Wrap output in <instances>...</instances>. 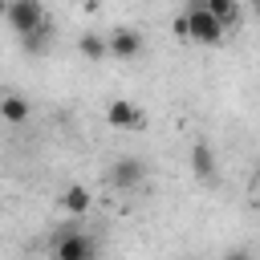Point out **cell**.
<instances>
[{
    "instance_id": "cell-14",
    "label": "cell",
    "mask_w": 260,
    "mask_h": 260,
    "mask_svg": "<svg viewBox=\"0 0 260 260\" xmlns=\"http://www.w3.org/2000/svg\"><path fill=\"white\" fill-rule=\"evenodd\" d=\"M256 16H260V0H256Z\"/></svg>"
},
{
    "instance_id": "cell-7",
    "label": "cell",
    "mask_w": 260,
    "mask_h": 260,
    "mask_svg": "<svg viewBox=\"0 0 260 260\" xmlns=\"http://www.w3.org/2000/svg\"><path fill=\"white\" fill-rule=\"evenodd\" d=\"M0 118L8 126H24L32 118V102L24 93H0Z\"/></svg>"
},
{
    "instance_id": "cell-13",
    "label": "cell",
    "mask_w": 260,
    "mask_h": 260,
    "mask_svg": "<svg viewBox=\"0 0 260 260\" xmlns=\"http://www.w3.org/2000/svg\"><path fill=\"white\" fill-rule=\"evenodd\" d=\"M4 16H8V0H0V20H4Z\"/></svg>"
},
{
    "instance_id": "cell-8",
    "label": "cell",
    "mask_w": 260,
    "mask_h": 260,
    "mask_svg": "<svg viewBox=\"0 0 260 260\" xmlns=\"http://www.w3.org/2000/svg\"><path fill=\"white\" fill-rule=\"evenodd\" d=\"M187 162H191V175H195L199 183H211V179H215V154H211L207 142H195L191 154H187Z\"/></svg>"
},
{
    "instance_id": "cell-10",
    "label": "cell",
    "mask_w": 260,
    "mask_h": 260,
    "mask_svg": "<svg viewBox=\"0 0 260 260\" xmlns=\"http://www.w3.org/2000/svg\"><path fill=\"white\" fill-rule=\"evenodd\" d=\"M89 203H93V195H89V187H81V183H69V187L61 191V207H65V215H85Z\"/></svg>"
},
{
    "instance_id": "cell-11",
    "label": "cell",
    "mask_w": 260,
    "mask_h": 260,
    "mask_svg": "<svg viewBox=\"0 0 260 260\" xmlns=\"http://www.w3.org/2000/svg\"><path fill=\"white\" fill-rule=\"evenodd\" d=\"M49 41H53V24H49V20H45V24H37V28H28V32H20V49H24V53H32V57L49 53Z\"/></svg>"
},
{
    "instance_id": "cell-3",
    "label": "cell",
    "mask_w": 260,
    "mask_h": 260,
    "mask_svg": "<svg viewBox=\"0 0 260 260\" xmlns=\"http://www.w3.org/2000/svg\"><path fill=\"white\" fill-rule=\"evenodd\" d=\"M106 37H110V57H114V61H126V65L138 61L142 49H146V41H142L138 28H110Z\"/></svg>"
},
{
    "instance_id": "cell-2",
    "label": "cell",
    "mask_w": 260,
    "mask_h": 260,
    "mask_svg": "<svg viewBox=\"0 0 260 260\" xmlns=\"http://www.w3.org/2000/svg\"><path fill=\"white\" fill-rule=\"evenodd\" d=\"M8 28L20 37V32H28V28H37V24H45L49 16H45V4L41 0H8Z\"/></svg>"
},
{
    "instance_id": "cell-6",
    "label": "cell",
    "mask_w": 260,
    "mask_h": 260,
    "mask_svg": "<svg viewBox=\"0 0 260 260\" xmlns=\"http://www.w3.org/2000/svg\"><path fill=\"white\" fill-rule=\"evenodd\" d=\"M106 122H110L114 130H138V126H142V110H138L130 98H114V102L106 106Z\"/></svg>"
},
{
    "instance_id": "cell-5",
    "label": "cell",
    "mask_w": 260,
    "mask_h": 260,
    "mask_svg": "<svg viewBox=\"0 0 260 260\" xmlns=\"http://www.w3.org/2000/svg\"><path fill=\"white\" fill-rule=\"evenodd\" d=\"M53 252H57L61 260H89V256L98 252V244H93L89 236H81L77 228H65V232L57 236V244H53Z\"/></svg>"
},
{
    "instance_id": "cell-4",
    "label": "cell",
    "mask_w": 260,
    "mask_h": 260,
    "mask_svg": "<svg viewBox=\"0 0 260 260\" xmlns=\"http://www.w3.org/2000/svg\"><path fill=\"white\" fill-rule=\"evenodd\" d=\"M142 179H146V162H142V158H134V154L114 158V167H110V183H114L118 191H134V187H142Z\"/></svg>"
},
{
    "instance_id": "cell-1",
    "label": "cell",
    "mask_w": 260,
    "mask_h": 260,
    "mask_svg": "<svg viewBox=\"0 0 260 260\" xmlns=\"http://www.w3.org/2000/svg\"><path fill=\"white\" fill-rule=\"evenodd\" d=\"M223 37H228V24H223V20H219V16H215L207 4L187 8V41L215 49V45H223Z\"/></svg>"
},
{
    "instance_id": "cell-15",
    "label": "cell",
    "mask_w": 260,
    "mask_h": 260,
    "mask_svg": "<svg viewBox=\"0 0 260 260\" xmlns=\"http://www.w3.org/2000/svg\"><path fill=\"white\" fill-rule=\"evenodd\" d=\"M256 183H260V167H256Z\"/></svg>"
},
{
    "instance_id": "cell-9",
    "label": "cell",
    "mask_w": 260,
    "mask_h": 260,
    "mask_svg": "<svg viewBox=\"0 0 260 260\" xmlns=\"http://www.w3.org/2000/svg\"><path fill=\"white\" fill-rule=\"evenodd\" d=\"M77 53H81L89 65H102V61L110 57V37H102V32H81V37H77Z\"/></svg>"
},
{
    "instance_id": "cell-12",
    "label": "cell",
    "mask_w": 260,
    "mask_h": 260,
    "mask_svg": "<svg viewBox=\"0 0 260 260\" xmlns=\"http://www.w3.org/2000/svg\"><path fill=\"white\" fill-rule=\"evenodd\" d=\"M203 4H207V8L228 24V28H236V12H240V8H236V0H203Z\"/></svg>"
}]
</instances>
